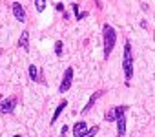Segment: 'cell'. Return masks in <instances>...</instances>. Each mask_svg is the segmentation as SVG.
I'll use <instances>...</instances> for the list:
<instances>
[{
  "label": "cell",
  "mask_w": 155,
  "mask_h": 137,
  "mask_svg": "<svg viewBox=\"0 0 155 137\" xmlns=\"http://www.w3.org/2000/svg\"><path fill=\"white\" fill-rule=\"evenodd\" d=\"M71 8H73V13H75V17L81 13V11H79V6H77V4H71Z\"/></svg>",
  "instance_id": "obj_17"
},
{
  "label": "cell",
  "mask_w": 155,
  "mask_h": 137,
  "mask_svg": "<svg viewBox=\"0 0 155 137\" xmlns=\"http://www.w3.org/2000/svg\"><path fill=\"white\" fill-rule=\"evenodd\" d=\"M68 130H69V128L64 124V126H62V130H60V133H62V135H66V132H68Z\"/></svg>",
  "instance_id": "obj_19"
},
{
  "label": "cell",
  "mask_w": 155,
  "mask_h": 137,
  "mask_svg": "<svg viewBox=\"0 0 155 137\" xmlns=\"http://www.w3.org/2000/svg\"><path fill=\"white\" fill-rule=\"evenodd\" d=\"M124 133H126V117L120 115L117 119V135L119 137H124Z\"/></svg>",
  "instance_id": "obj_12"
},
{
  "label": "cell",
  "mask_w": 155,
  "mask_h": 137,
  "mask_svg": "<svg viewBox=\"0 0 155 137\" xmlns=\"http://www.w3.org/2000/svg\"><path fill=\"white\" fill-rule=\"evenodd\" d=\"M73 84V68H66V72H64V77L60 81V86H58V93H66Z\"/></svg>",
  "instance_id": "obj_3"
},
{
  "label": "cell",
  "mask_w": 155,
  "mask_h": 137,
  "mask_svg": "<svg viewBox=\"0 0 155 137\" xmlns=\"http://www.w3.org/2000/svg\"><path fill=\"white\" fill-rule=\"evenodd\" d=\"M17 108V97H8L6 101H0V113H13Z\"/></svg>",
  "instance_id": "obj_5"
},
{
  "label": "cell",
  "mask_w": 155,
  "mask_h": 137,
  "mask_svg": "<svg viewBox=\"0 0 155 137\" xmlns=\"http://www.w3.org/2000/svg\"><path fill=\"white\" fill-rule=\"evenodd\" d=\"M55 53H57V57L62 55V40H57L55 42Z\"/></svg>",
  "instance_id": "obj_15"
},
{
  "label": "cell",
  "mask_w": 155,
  "mask_h": 137,
  "mask_svg": "<svg viewBox=\"0 0 155 137\" xmlns=\"http://www.w3.org/2000/svg\"><path fill=\"white\" fill-rule=\"evenodd\" d=\"M117 44V31L110 26V24H104L102 26V46H104V58H108L113 51Z\"/></svg>",
  "instance_id": "obj_1"
},
{
  "label": "cell",
  "mask_w": 155,
  "mask_h": 137,
  "mask_svg": "<svg viewBox=\"0 0 155 137\" xmlns=\"http://www.w3.org/2000/svg\"><path fill=\"white\" fill-rule=\"evenodd\" d=\"M68 106V101L64 99V101H60V104L57 106V110H55V113H53V117H51V121H49V124H55L57 121H58V117H60V113L64 112V108Z\"/></svg>",
  "instance_id": "obj_10"
},
{
  "label": "cell",
  "mask_w": 155,
  "mask_h": 137,
  "mask_svg": "<svg viewBox=\"0 0 155 137\" xmlns=\"http://www.w3.org/2000/svg\"><path fill=\"white\" fill-rule=\"evenodd\" d=\"M128 112V106H115V108H111L106 115H104V119H106V122H113V121H117L120 115H124Z\"/></svg>",
  "instance_id": "obj_4"
},
{
  "label": "cell",
  "mask_w": 155,
  "mask_h": 137,
  "mask_svg": "<svg viewBox=\"0 0 155 137\" xmlns=\"http://www.w3.org/2000/svg\"><path fill=\"white\" fill-rule=\"evenodd\" d=\"M11 11H13V17H15L18 22H26V20H28L26 9L20 6V2H13V4H11Z\"/></svg>",
  "instance_id": "obj_6"
},
{
  "label": "cell",
  "mask_w": 155,
  "mask_h": 137,
  "mask_svg": "<svg viewBox=\"0 0 155 137\" xmlns=\"http://www.w3.org/2000/svg\"><path fill=\"white\" fill-rule=\"evenodd\" d=\"M13 137H22V135H18V133H17V135H13Z\"/></svg>",
  "instance_id": "obj_20"
},
{
  "label": "cell",
  "mask_w": 155,
  "mask_h": 137,
  "mask_svg": "<svg viewBox=\"0 0 155 137\" xmlns=\"http://www.w3.org/2000/svg\"><path fill=\"white\" fill-rule=\"evenodd\" d=\"M102 95H104V92H102V90H101V92H95V93H93V95L90 97V101H88V104H86V106L82 108V113H88V112H90V110L93 108V104L97 102V99H101Z\"/></svg>",
  "instance_id": "obj_8"
},
{
  "label": "cell",
  "mask_w": 155,
  "mask_h": 137,
  "mask_svg": "<svg viewBox=\"0 0 155 137\" xmlns=\"http://www.w3.org/2000/svg\"><path fill=\"white\" fill-rule=\"evenodd\" d=\"M55 6H57V11H64V4L58 2V4H55Z\"/></svg>",
  "instance_id": "obj_18"
},
{
  "label": "cell",
  "mask_w": 155,
  "mask_h": 137,
  "mask_svg": "<svg viewBox=\"0 0 155 137\" xmlns=\"http://www.w3.org/2000/svg\"><path fill=\"white\" fill-rule=\"evenodd\" d=\"M28 73H29V79H31L33 82H44V81H42V75L38 73V70H37V66H35V64H29Z\"/></svg>",
  "instance_id": "obj_9"
},
{
  "label": "cell",
  "mask_w": 155,
  "mask_h": 137,
  "mask_svg": "<svg viewBox=\"0 0 155 137\" xmlns=\"http://www.w3.org/2000/svg\"><path fill=\"white\" fill-rule=\"evenodd\" d=\"M0 101H2V93H0Z\"/></svg>",
  "instance_id": "obj_21"
},
{
  "label": "cell",
  "mask_w": 155,
  "mask_h": 137,
  "mask_svg": "<svg viewBox=\"0 0 155 137\" xmlns=\"http://www.w3.org/2000/svg\"><path fill=\"white\" fill-rule=\"evenodd\" d=\"M88 15H90V13H88V11H82V13H79V15H77V17H75V18H77V20H82V18H86V17H88Z\"/></svg>",
  "instance_id": "obj_16"
},
{
  "label": "cell",
  "mask_w": 155,
  "mask_h": 137,
  "mask_svg": "<svg viewBox=\"0 0 155 137\" xmlns=\"http://www.w3.org/2000/svg\"><path fill=\"white\" fill-rule=\"evenodd\" d=\"M18 48L24 49V51H29V31L24 29L20 33V38H18Z\"/></svg>",
  "instance_id": "obj_7"
},
{
  "label": "cell",
  "mask_w": 155,
  "mask_h": 137,
  "mask_svg": "<svg viewBox=\"0 0 155 137\" xmlns=\"http://www.w3.org/2000/svg\"><path fill=\"white\" fill-rule=\"evenodd\" d=\"M35 8H37L38 13H42L46 9V0H35Z\"/></svg>",
  "instance_id": "obj_14"
},
{
  "label": "cell",
  "mask_w": 155,
  "mask_h": 137,
  "mask_svg": "<svg viewBox=\"0 0 155 137\" xmlns=\"http://www.w3.org/2000/svg\"><path fill=\"white\" fill-rule=\"evenodd\" d=\"M122 70H124V79L126 84H130V79L133 77V53H131V44H124V53H122Z\"/></svg>",
  "instance_id": "obj_2"
},
{
  "label": "cell",
  "mask_w": 155,
  "mask_h": 137,
  "mask_svg": "<svg viewBox=\"0 0 155 137\" xmlns=\"http://www.w3.org/2000/svg\"><path fill=\"white\" fill-rule=\"evenodd\" d=\"M86 132H88V126H86L84 121L75 122V126H73V135H75V137H79V135H82V133H86Z\"/></svg>",
  "instance_id": "obj_11"
},
{
  "label": "cell",
  "mask_w": 155,
  "mask_h": 137,
  "mask_svg": "<svg viewBox=\"0 0 155 137\" xmlns=\"http://www.w3.org/2000/svg\"><path fill=\"white\" fill-rule=\"evenodd\" d=\"M99 133V126H93V128H90L86 133H82V135H79V137H95Z\"/></svg>",
  "instance_id": "obj_13"
}]
</instances>
